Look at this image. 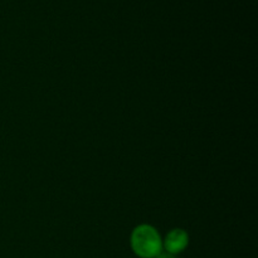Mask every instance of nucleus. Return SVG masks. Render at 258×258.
I'll list each match as a JSON object with an SVG mask.
<instances>
[{
	"instance_id": "obj_1",
	"label": "nucleus",
	"mask_w": 258,
	"mask_h": 258,
	"mask_svg": "<svg viewBox=\"0 0 258 258\" xmlns=\"http://www.w3.org/2000/svg\"><path fill=\"white\" fill-rule=\"evenodd\" d=\"M131 248L140 258H155L163 252V239L158 229L150 224H140L131 233Z\"/></svg>"
},
{
	"instance_id": "obj_2",
	"label": "nucleus",
	"mask_w": 258,
	"mask_h": 258,
	"mask_svg": "<svg viewBox=\"0 0 258 258\" xmlns=\"http://www.w3.org/2000/svg\"><path fill=\"white\" fill-rule=\"evenodd\" d=\"M189 244V234L184 229L175 228L171 229L166 234L165 239L163 241V249L171 254H179L188 247Z\"/></svg>"
},
{
	"instance_id": "obj_3",
	"label": "nucleus",
	"mask_w": 258,
	"mask_h": 258,
	"mask_svg": "<svg viewBox=\"0 0 258 258\" xmlns=\"http://www.w3.org/2000/svg\"><path fill=\"white\" fill-rule=\"evenodd\" d=\"M155 258H176L174 254L168 253V252H160Z\"/></svg>"
}]
</instances>
